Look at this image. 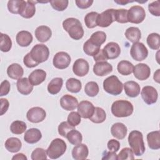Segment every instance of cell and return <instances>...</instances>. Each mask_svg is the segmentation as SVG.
Listing matches in <instances>:
<instances>
[{
	"instance_id": "obj_1",
	"label": "cell",
	"mask_w": 160,
	"mask_h": 160,
	"mask_svg": "<svg viewBox=\"0 0 160 160\" xmlns=\"http://www.w3.org/2000/svg\"><path fill=\"white\" fill-rule=\"evenodd\" d=\"M63 29L69 34V36L74 40L81 39L84 34L82 24L79 19L74 18H69L62 22Z\"/></svg>"
},
{
	"instance_id": "obj_2",
	"label": "cell",
	"mask_w": 160,
	"mask_h": 160,
	"mask_svg": "<svg viewBox=\"0 0 160 160\" xmlns=\"http://www.w3.org/2000/svg\"><path fill=\"white\" fill-rule=\"evenodd\" d=\"M128 142L133 153L136 156H142L145 152V145L141 132L134 130L128 136Z\"/></svg>"
},
{
	"instance_id": "obj_3",
	"label": "cell",
	"mask_w": 160,
	"mask_h": 160,
	"mask_svg": "<svg viewBox=\"0 0 160 160\" xmlns=\"http://www.w3.org/2000/svg\"><path fill=\"white\" fill-rule=\"evenodd\" d=\"M111 112L117 118H125L131 116L134 110L132 103L126 100H117L111 106Z\"/></svg>"
},
{
	"instance_id": "obj_4",
	"label": "cell",
	"mask_w": 160,
	"mask_h": 160,
	"mask_svg": "<svg viewBox=\"0 0 160 160\" xmlns=\"http://www.w3.org/2000/svg\"><path fill=\"white\" fill-rule=\"evenodd\" d=\"M103 89L109 94L118 96L122 91L123 84L116 76L112 75L104 80Z\"/></svg>"
},
{
	"instance_id": "obj_5",
	"label": "cell",
	"mask_w": 160,
	"mask_h": 160,
	"mask_svg": "<svg viewBox=\"0 0 160 160\" xmlns=\"http://www.w3.org/2000/svg\"><path fill=\"white\" fill-rule=\"evenodd\" d=\"M66 148L67 146L64 140L60 138H56L51 141L47 149V155L50 159H58L64 154Z\"/></svg>"
},
{
	"instance_id": "obj_6",
	"label": "cell",
	"mask_w": 160,
	"mask_h": 160,
	"mask_svg": "<svg viewBox=\"0 0 160 160\" xmlns=\"http://www.w3.org/2000/svg\"><path fill=\"white\" fill-rule=\"evenodd\" d=\"M32 59L39 64L48 60L49 56V48L43 44H37L29 52Z\"/></svg>"
},
{
	"instance_id": "obj_7",
	"label": "cell",
	"mask_w": 160,
	"mask_h": 160,
	"mask_svg": "<svg viewBox=\"0 0 160 160\" xmlns=\"http://www.w3.org/2000/svg\"><path fill=\"white\" fill-rule=\"evenodd\" d=\"M145 18V10L141 6H133L131 7L129 10H128L127 19L128 22L134 24H139L144 20Z\"/></svg>"
},
{
	"instance_id": "obj_8",
	"label": "cell",
	"mask_w": 160,
	"mask_h": 160,
	"mask_svg": "<svg viewBox=\"0 0 160 160\" xmlns=\"http://www.w3.org/2000/svg\"><path fill=\"white\" fill-rule=\"evenodd\" d=\"M130 54L133 59L137 61L144 60L148 56V50L142 42H136L132 44Z\"/></svg>"
},
{
	"instance_id": "obj_9",
	"label": "cell",
	"mask_w": 160,
	"mask_h": 160,
	"mask_svg": "<svg viewBox=\"0 0 160 160\" xmlns=\"http://www.w3.org/2000/svg\"><path fill=\"white\" fill-rule=\"evenodd\" d=\"M115 9H109L101 14H99L97 18V26L101 28H107L115 21Z\"/></svg>"
},
{
	"instance_id": "obj_10",
	"label": "cell",
	"mask_w": 160,
	"mask_h": 160,
	"mask_svg": "<svg viewBox=\"0 0 160 160\" xmlns=\"http://www.w3.org/2000/svg\"><path fill=\"white\" fill-rule=\"evenodd\" d=\"M71 61V58L69 54L66 52L61 51L57 52L52 60L54 66L59 69H64L67 68Z\"/></svg>"
},
{
	"instance_id": "obj_11",
	"label": "cell",
	"mask_w": 160,
	"mask_h": 160,
	"mask_svg": "<svg viewBox=\"0 0 160 160\" xmlns=\"http://www.w3.org/2000/svg\"><path fill=\"white\" fill-rule=\"evenodd\" d=\"M46 116V112L42 108L33 107L28 110L26 114L27 119L32 123L42 122Z\"/></svg>"
},
{
	"instance_id": "obj_12",
	"label": "cell",
	"mask_w": 160,
	"mask_h": 160,
	"mask_svg": "<svg viewBox=\"0 0 160 160\" xmlns=\"http://www.w3.org/2000/svg\"><path fill=\"white\" fill-rule=\"evenodd\" d=\"M141 97L148 105H151L156 102L158 98L157 90L151 86H146L141 90Z\"/></svg>"
},
{
	"instance_id": "obj_13",
	"label": "cell",
	"mask_w": 160,
	"mask_h": 160,
	"mask_svg": "<svg viewBox=\"0 0 160 160\" xmlns=\"http://www.w3.org/2000/svg\"><path fill=\"white\" fill-rule=\"evenodd\" d=\"M36 2H38L32 1H22L19 11V14L26 19L32 18L36 12Z\"/></svg>"
},
{
	"instance_id": "obj_14",
	"label": "cell",
	"mask_w": 160,
	"mask_h": 160,
	"mask_svg": "<svg viewBox=\"0 0 160 160\" xmlns=\"http://www.w3.org/2000/svg\"><path fill=\"white\" fill-rule=\"evenodd\" d=\"M89 70V65L88 62L82 58L78 59L75 61L72 66V71L75 75L83 77L86 76Z\"/></svg>"
},
{
	"instance_id": "obj_15",
	"label": "cell",
	"mask_w": 160,
	"mask_h": 160,
	"mask_svg": "<svg viewBox=\"0 0 160 160\" xmlns=\"http://www.w3.org/2000/svg\"><path fill=\"white\" fill-rule=\"evenodd\" d=\"M132 72L136 79L140 81H144L149 78L151 69L146 64L139 63L134 67Z\"/></svg>"
},
{
	"instance_id": "obj_16",
	"label": "cell",
	"mask_w": 160,
	"mask_h": 160,
	"mask_svg": "<svg viewBox=\"0 0 160 160\" xmlns=\"http://www.w3.org/2000/svg\"><path fill=\"white\" fill-rule=\"evenodd\" d=\"M108 59H114L119 57L121 53V48L119 45L115 42H108L102 49Z\"/></svg>"
},
{
	"instance_id": "obj_17",
	"label": "cell",
	"mask_w": 160,
	"mask_h": 160,
	"mask_svg": "<svg viewBox=\"0 0 160 160\" xmlns=\"http://www.w3.org/2000/svg\"><path fill=\"white\" fill-rule=\"evenodd\" d=\"M94 106L88 101H82L78 105V112L84 119H89L93 114Z\"/></svg>"
},
{
	"instance_id": "obj_18",
	"label": "cell",
	"mask_w": 160,
	"mask_h": 160,
	"mask_svg": "<svg viewBox=\"0 0 160 160\" xmlns=\"http://www.w3.org/2000/svg\"><path fill=\"white\" fill-rule=\"evenodd\" d=\"M112 71V65L107 61L96 62L93 66V72L98 76H104Z\"/></svg>"
},
{
	"instance_id": "obj_19",
	"label": "cell",
	"mask_w": 160,
	"mask_h": 160,
	"mask_svg": "<svg viewBox=\"0 0 160 160\" xmlns=\"http://www.w3.org/2000/svg\"><path fill=\"white\" fill-rule=\"evenodd\" d=\"M59 102L62 108L66 111H72L75 109L78 105L77 98L69 94H65L62 96Z\"/></svg>"
},
{
	"instance_id": "obj_20",
	"label": "cell",
	"mask_w": 160,
	"mask_h": 160,
	"mask_svg": "<svg viewBox=\"0 0 160 160\" xmlns=\"http://www.w3.org/2000/svg\"><path fill=\"white\" fill-rule=\"evenodd\" d=\"M37 40L41 42H47L52 36L51 29L46 26H38L34 32Z\"/></svg>"
},
{
	"instance_id": "obj_21",
	"label": "cell",
	"mask_w": 160,
	"mask_h": 160,
	"mask_svg": "<svg viewBox=\"0 0 160 160\" xmlns=\"http://www.w3.org/2000/svg\"><path fill=\"white\" fill-rule=\"evenodd\" d=\"M89 154V149L85 144H79L72 150V156L75 160L86 159Z\"/></svg>"
},
{
	"instance_id": "obj_22",
	"label": "cell",
	"mask_w": 160,
	"mask_h": 160,
	"mask_svg": "<svg viewBox=\"0 0 160 160\" xmlns=\"http://www.w3.org/2000/svg\"><path fill=\"white\" fill-rule=\"evenodd\" d=\"M111 133L115 138L122 139L127 135L128 128L122 122H116L111 128Z\"/></svg>"
},
{
	"instance_id": "obj_23",
	"label": "cell",
	"mask_w": 160,
	"mask_h": 160,
	"mask_svg": "<svg viewBox=\"0 0 160 160\" xmlns=\"http://www.w3.org/2000/svg\"><path fill=\"white\" fill-rule=\"evenodd\" d=\"M123 86L125 93L128 97L136 98L140 93V86L138 82L135 81H127L123 84Z\"/></svg>"
},
{
	"instance_id": "obj_24",
	"label": "cell",
	"mask_w": 160,
	"mask_h": 160,
	"mask_svg": "<svg viewBox=\"0 0 160 160\" xmlns=\"http://www.w3.org/2000/svg\"><path fill=\"white\" fill-rule=\"evenodd\" d=\"M16 86L18 92L23 95H28L33 90V85L27 78L19 79L17 81Z\"/></svg>"
},
{
	"instance_id": "obj_25",
	"label": "cell",
	"mask_w": 160,
	"mask_h": 160,
	"mask_svg": "<svg viewBox=\"0 0 160 160\" xmlns=\"http://www.w3.org/2000/svg\"><path fill=\"white\" fill-rule=\"evenodd\" d=\"M32 35L28 31H19L16 37L17 43L21 47H28L32 42Z\"/></svg>"
},
{
	"instance_id": "obj_26",
	"label": "cell",
	"mask_w": 160,
	"mask_h": 160,
	"mask_svg": "<svg viewBox=\"0 0 160 160\" xmlns=\"http://www.w3.org/2000/svg\"><path fill=\"white\" fill-rule=\"evenodd\" d=\"M46 78V72L45 71L41 69H37L34 70L29 75L28 79L33 86H38L44 82Z\"/></svg>"
},
{
	"instance_id": "obj_27",
	"label": "cell",
	"mask_w": 160,
	"mask_h": 160,
	"mask_svg": "<svg viewBox=\"0 0 160 160\" xmlns=\"http://www.w3.org/2000/svg\"><path fill=\"white\" fill-rule=\"evenodd\" d=\"M42 138V134L37 128H31L27 130L24 136V140L29 144L38 142Z\"/></svg>"
},
{
	"instance_id": "obj_28",
	"label": "cell",
	"mask_w": 160,
	"mask_h": 160,
	"mask_svg": "<svg viewBox=\"0 0 160 160\" xmlns=\"http://www.w3.org/2000/svg\"><path fill=\"white\" fill-rule=\"evenodd\" d=\"M147 142L150 149H159L160 148V131H155L149 132L147 135Z\"/></svg>"
},
{
	"instance_id": "obj_29",
	"label": "cell",
	"mask_w": 160,
	"mask_h": 160,
	"mask_svg": "<svg viewBox=\"0 0 160 160\" xmlns=\"http://www.w3.org/2000/svg\"><path fill=\"white\" fill-rule=\"evenodd\" d=\"M23 74L24 69L18 63L11 64L7 69V74L10 78L13 79H19L21 78Z\"/></svg>"
},
{
	"instance_id": "obj_30",
	"label": "cell",
	"mask_w": 160,
	"mask_h": 160,
	"mask_svg": "<svg viewBox=\"0 0 160 160\" xmlns=\"http://www.w3.org/2000/svg\"><path fill=\"white\" fill-rule=\"evenodd\" d=\"M4 146L9 152L14 153L18 152L21 149L22 142L18 138L11 137L6 141Z\"/></svg>"
},
{
	"instance_id": "obj_31",
	"label": "cell",
	"mask_w": 160,
	"mask_h": 160,
	"mask_svg": "<svg viewBox=\"0 0 160 160\" xmlns=\"http://www.w3.org/2000/svg\"><path fill=\"white\" fill-rule=\"evenodd\" d=\"M63 84V79L61 78H53L48 84L47 89L48 91L52 95L59 93Z\"/></svg>"
},
{
	"instance_id": "obj_32",
	"label": "cell",
	"mask_w": 160,
	"mask_h": 160,
	"mask_svg": "<svg viewBox=\"0 0 160 160\" xmlns=\"http://www.w3.org/2000/svg\"><path fill=\"white\" fill-rule=\"evenodd\" d=\"M125 36L130 42L134 43L138 42L141 38V32L137 27L128 28L125 31Z\"/></svg>"
},
{
	"instance_id": "obj_33",
	"label": "cell",
	"mask_w": 160,
	"mask_h": 160,
	"mask_svg": "<svg viewBox=\"0 0 160 160\" xmlns=\"http://www.w3.org/2000/svg\"><path fill=\"white\" fill-rule=\"evenodd\" d=\"M133 64L131 62L126 60L120 61L117 66L118 72L123 76H128L131 74L133 71Z\"/></svg>"
},
{
	"instance_id": "obj_34",
	"label": "cell",
	"mask_w": 160,
	"mask_h": 160,
	"mask_svg": "<svg viewBox=\"0 0 160 160\" xmlns=\"http://www.w3.org/2000/svg\"><path fill=\"white\" fill-rule=\"evenodd\" d=\"M89 119L91 121H92L94 123H102L106 119V112L101 108L95 107L92 115Z\"/></svg>"
},
{
	"instance_id": "obj_35",
	"label": "cell",
	"mask_w": 160,
	"mask_h": 160,
	"mask_svg": "<svg viewBox=\"0 0 160 160\" xmlns=\"http://www.w3.org/2000/svg\"><path fill=\"white\" fill-rule=\"evenodd\" d=\"M66 87L68 91L72 93H78L82 88V84L80 80L71 78L66 81Z\"/></svg>"
},
{
	"instance_id": "obj_36",
	"label": "cell",
	"mask_w": 160,
	"mask_h": 160,
	"mask_svg": "<svg viewBox=\"0 0 160 160\" xmlns=\"http://www.w3.org/2000/svg\"><path fill=\"white\" fill-rule=\"evenodd\" d=\"M101 46H99L93 43L89 39H88L83 45V51L88 56H95L101 49Z\"/></svg>"
},
{
	"instance_id": "obj_37",
	"label": "cell",
	"mask_w": 160,
	"mask_h": 160,
	"mask_svg": "<svg viewBox=\"0 0 160 160\" xmlns=\"http://www.w3.org/2000/svg\"><path fill=\"white\" fill-rule=\"evenodd\" d=\"M66 138L68 139V141L73 145H78L81 143L82 141V136L81 133L75 129L69 131L68 132Z\"/></svg>"
},
{
	"instance_id": "obj_38",
	"label": "cell",
	"mask_w": 160,
	"mask_h": 160,
	"mask_svg": "<svg viewBox=\"0 0 160 160\" xmlns=\"http://www.w3.org/2000/svg\"><path fill=\"white\" fill-rule=\"evenodd\" d=\"M159 34L158 33L152 32L148 35L146 41L148 46L154 50H158L159 49Z\"/></svg>"
},
{
	"instance_id": "obj_39",
	"label": "cell",
	"mask_w": 160,
	"mask_h": 160,
	"mask_svg": "<svg viewBox=\"0 0 160 160\" xmlns=\"http://www.w3.org/2000/svg\"><path fill=\"white\" fill-rule=\"evenodd\" d=\"M26 124L21 121H14L10 126V130L14 134H21L26 130Z\"/></svg>"
},
{
	"instance_id": "obj_40",
	"label": "cell",
	"mask_w": 160,
	"mask_h": 160,
	"mask_svg": "<svg viewBox=\"0 0 160 160\" xmlns=\"http://www.w3.org/2000/svg\"><path fill=\"white\" fill-rule=\"evenodd\" d=\"M12 48V41L10 37L6 34L1 33V43L0 49L2 52H8Z\"/></svg>"
},
{
	"instance_id": "obj_41",
	"label": "cell",
	"mask_w": 160,
	"mask_h": 160,
	"mask_svg": "<svg viewBox=\"0 0 160 160\" xmlns=\"http://www.w3.org/2000/svg\"><path fill=\"white\" fill-rule=\"evenodd\" d=\"M97 12L92 11L88 13L84 17V22L88 28L92 29L97 26L96 21L98 16Z\"/></svg>"
},
{
	"instance_id": "obj_42",
	"label": "cell",
	"mask_w": 160,
	"mask_h": 160,
	"mask_svg": "<svg viewBox=\"0 0 160 160\" xmlns=\"http://www.w3.org/2000/svg\"><path fill=\"white\" fill-rule=\"evenodd\" d=\"M99 91V86L97 82L94 81L88 82L84 87V92L89 97L96 96Z\"/></svg>"
},
{
	"instance_id": "obj_43",
	"label": "cell",
	"mask_w": 160,
	"mask_h": 160,
	"mask_svg": "<svg viewBox=\"0 0 160 160\" xmlns=\"http://www.w3.org/2000/svg\"><path fill=\"white\" fill-rule=\"evenodd\" d=\"M89 39L95 44L101 46L106 40V34L104 32L99 31L92 34Z\"/></svg>"
},
{
	"instance_id": "obj_44",
	"label": "cell",
	"mask_w": 160,
	"mask_h": 160,
	"mask_svg": "<svg viewBox=\"0 0 160 160\" xmlns=\"http://www.w3.org/2000/svg\"><path fill=\"white\" fill-rule=\"evenodd\" d=\"M118 160H132L134 159V153L129 148H124L121 149L117 155Z\"/></svg>"
},
{
	"instance_id": "obj_45",
	"label": "cell",
	"mask_w": 160,
	"mask_h": 160,
	"mask_svg": "<svg viewBox=\"0 0 160 160\" xmlns=\"http://www.w3.org/2000/svg\"><path fill=\"white\" fill-rule=\"evenodd\" d=\"M52 8L58 11H63L68 6L69 1L68 0H52L49 1Z\"/></svg>"
},
{
	"instance_id": "obj_46",
	"label": "cell",
	"mask_w": 160,
	"mask_h": 160,
	"mask_svg": "<svg viewBox=\"0 0 160 160\" xmlns=\"http://www.w3.org/2000/svg\"><path fill=\"white\" fill-rule=\"evenodd\" d=\"M115 21L119 23L128 22L127 19L128 10L125 9H115Z\"/></svg>"
},
{
	"instance_id": "obj_47",
	"label": "cell",
	"mask_w": 160,
	"mask_h": 160,
	"mask_svg": "<svg viewBox=\"0 0 160 160\" xmlns=\"http://www.w3.org/2000/svg\"><path fill=\"white\" fill-rule=\"evenodd\" d=\"M81 116L78 112L72 111L70 112L68 116V122L72 127L79 125L81 121Z\"/></svg>"
},
{
	"instance_id": "obj_48",
	"label": "cell",
	"mask_w": 160,
	"mask_h": 160,
	"mask_svg": "<svg viewBox=\"0 0 160 160\" xmlns=\"http://www.w3.org/2000/svg\"><path fill=\"white\" fill-rule=\"evenodd\" d=\"M22 0H11L8 2V9L12 14H19V11Z\"/></svg>"
},
{
	"instance_id": "obj_49",
	"label": "cell",
	"mask_w": 160,
	"mask_h": 160,
	"mask_svg": "<svg viewBox=\"0 0 160 160\" xmlns=\"http://www.w3.org/2000/svg\"><path fill=\"white\" fill-rule=\"evenodd\" d=\"M46 151L41 148H36L31 153V159L32 160H42L47 159Z\"/></svg>"
},
{
	"instance_id": "obj_50",
	"label": "cell",
	"mask_w": 160,
	"mask_h": 160,
	"mask_svg": "<svg viewBox=\"0 0 160 160\" xmlns=\"http://www.w3.org/2000/svg\"><path fill=\"white\" fill-rule=\"evenodd\" d=\"M73 129H74V127H72L70 124H69V123L68 122L63 121L59 124V125L58 126V129L59 134L61 136L66 138L68 132Z\"/></svg>"
},
{
	"instance_id": "obj_51",
	"label": "cell",
	"mask_w": 160,
	"mask_h": 160,
	"mask_svg": "<svg viewBox=\"0 0 160 160\" xmlns=\"http://www.w3.org/2000/svg\"><path fill=\"white\" fill-rule=\"evenodd\" d=\"M148 10L149 12L154 16H160V5L159 1H153L151 3H149L148 5Z\"/></svg>"
},
{
	"instance_id": "obj_52",
	"label": "cell",
	"mask_w": 160,
	"mask_h": 160,
	"mask_svg": "<svg viewBox=\"0 0 160 160\" xmlns=\"http://www.w3.org/2000/svg\"><path fill=\"white\" fill-rule=\"evenodd\" d=\"M23 62L24 64V65L29 68H34L36 66H37L39 64L37 63L36 62H35L32 58L31 56L30 52H28L24 57L23 59Z\"/></svg>"
},
{
	"instance_id": "obj_53",
	"label": "cell",
	"mask_w": 160,
	"mask_h": 160,
	"mask_svg": "<svg viewBox=\"0 0 160 160\" xmlns=\"http://www.w3.org/2000/svg\"><path fill=\"white\" fill-rule=\"evenodd\" d=\"M11 85L8 80H4L0 86V96L7 95L10 91Z\"/></svg>"
},
{
	"instance_id": "obj_54",
	"label": "cell",
	"mask_w": 160,
	"mask_h": 160,
	"mask_svg": "<svg viewBox=\"0 0 160 160\" xmlns=\"http://www.w3.org/2000/svg\"><path fill=\"white\" fill-rule=\"evenodd\" d=\"M107 147L109 151L116 152L120 148V143L118 140L112 139L108 142Z\"/></svg>"
},
{
	"instance_id": "obj_55",
	"label": "cell",
	"mask_w": 160,
	"mask_h": 160,
	"mask_svg": "<svg viewBox=\"0 0 160 160\" xmlns=\"http://www.w3.org/2000/svg\"><path fill=\"white\" fill-rule=\"evenodd\" d=\"M76 6L80 9H87L93 3L92 0H76Z\"/></svg>"
},
{
	"instance_id": "obj_56",
	"label": "cell",
	"mask_w": 160,
	"mask_h": 160,
	"mask_svg": "<svg viewBox=\"0 0 160 160\" xmlns=\"http://www.w3.org/2000/svg\"><path fill=\"white\" fill-rule=\"evenodd\" d=\"M0 101H1V112H0V115L2 116L8 111V109L9 108V103L8 100L7 99H5V98H1Z\"/></svg>"
},
{
	"instance_id": "obj_57",
	"label": "cell",
	"mask_w": 160,
	"mask_h": 160,
	"mask_svg": "<svg viewBox=\"0 0 160 160\" xmlns=\"http://www.w3.org/2000/svg\"><path fill=\"white\" fill-rule=\"evenodd\" d=\"M94 60L96 62H100V61H106L108 59L106 58L104 53L103 52L102 49H100L99 51L93 56Z\"/></svg>"
},
{
	"instance_id": "obj_58",
	"label": "cell",
	"mask_w": 160,
	"mask_h": 160,
	"mask_svg": "<svg viewBox=\"0 0 160 160\" xmlns=\"http://www.w3.org/2000/svg\"><path fill=\"white\" fill-rule=\"evenodd\" d=\"M102 159H118L117 154L115 152L109 151V152H105V154L102 158Z\"/></svg>"
},
{
	"instance_id": "obj_59",
	"label": "cell",
	"mask_w": 160,
	"mask_h": 160,
	"mask_svg": "<svg viewBox=\"0 0 160 160\" xmlns=\"http://www.w3.org/2000/svg\"><path fill=\"white\" fill-rule=\"evenodd\" d=\"M27 157L22 153H18L12 158V160H27Z\"/></svg>"
},
{
	"instance_id": "obj_60",
	"label": "cell",
	"mask_w": 160,
	"mask_h": 160,
	"mask_svg": "<svg viewBox=\"0 0 160 160\" xmlns=\"http://www.w3.org/2000/svg\"><path fill=\"white\" fill-rule=\"evenodd\" d=\"M159 69H158L156 72H154V79L157 82H159Z\"/></svg>"
},
{
	"instance_id": "obj_61",
	"label": "cell",
	"mask_w": 160,
	"mask_h": 160,
	"mask_svg": "<svg viewBox=\"0 0 160 160\" xmlns=\"http://www.w3.org/2000/svg\"><path fill=\"white\" fill-rule=\"evenodd\" d=\"M133 2V1H114V2L118 4H122V5H125L129 2Z\"/></svg>"
}]
</instances>
